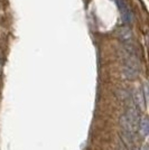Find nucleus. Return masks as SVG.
<instances>
[{
  "mask_svg": "<svg viewBox=\"0 0 149 150\" xmlns=\"http://www.w3.org/2000/svg\"><path fill=\"white\" fill-rule=\"evenodd\" d=\"M123 75L128 80H135L139 75V62L133 47L130 44H124L123 48Z\"/></svg>",
  "mask_w": 149,
  "mask_h": 150,
  "instance_id": "1",
  "label": "nucleus"
},
{
  "mask_svg": "<svg viewBox=\"0 0 149 150\" xmlns=\"http://www.w3.org/2000/svg\"><path fill=\"white\" fill-rule=\"evenodd\" d=\"M116 2L117 7L120 10V13H121V19L123 21V24L128 25L131 23V18H132V13H131V10L127 1L126 0H113Z\"/></svg>",
  "mask_w": 149,
  "mask_h": 150,
  "instance_id": "2",
  "label": "nucleus"
},
{
  "mask_svg": "<svg viewBox=\"0 0 149 150\" xmlns=\"http://www.w3.org/2000/svg\"><path fill=\"white\" fill-rule=\"evenodd\" d=\"M139 130H140V134L143 137H147L149 133V121L147 118H143L141 122L139 123Z\"/></svg>",
  "mask_w": 149,
  "mask_h": 150,
  "instance_id": "3",
  "label": "nucleus"
}]
</instances>
